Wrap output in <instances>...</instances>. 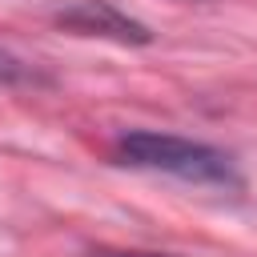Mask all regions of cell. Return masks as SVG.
<instances>
[{
  "label": "cell",
  "instance_id": "6da1fadb",
  "mask_svg": "<svg viewBox=\"0 0 257 257\" xmlns=\"http://www.w3.org/2000/svg\"><path fill=\"white\" fill-rule=\"evenodd\" d=\"M116 157L133 169H149V173H165L189 185H213V189H237V165L229 153L205 145V141H189V137H173V133H153V128H133L124 137H116Z\"/></svg>",
  "mask_w": 257,
  "mask_h": 257
},
{
  "label": "cell",
  "instance_id": "7a4b0ae2",
  "mask_svg": "<svg viewBox=\"0 0 257 257\" xmlns=\"http://www.w3.org/2000/svg\"><path fill=\"white\" fill-rule=\"evenodd\" d=\"M56 24L80 32V36H100V40H116V44H149L153 40V32L141 20L124 16L108 0H76L56 12Z\"/></svg>",
  "mask_w": 257,
  "mask_h": 257
},
{
  "label": "cell",
  "instance_id": "3957f363",
  "mask_svg": "<svg viewBox=\"0 0 257 257\" xmlns=\"http://www.w3.org/2000/svg\"><path fill=\"white\" fill-rule=\"evenodd\" d=\"M40 76L20 60V56H12V52H4L0 48V84H36Z\"/></svg>",
  "mask_w": 257,
  "mask_h": 257
},
{
  "label": "cell",
  "instance_id": "277c9868",
  "mask_svg": "<svg viewBox=\"0 0 257 257\" xmlns=\"http://www.w3.org/2000/svg\"><path fill=\"white\" fill-rule=\"evenodd\" d=\"M96 257H169V253H96Z\"/></svg>",
  "mask_w": 257,
  "mask_h": 257
}]
</instances>
